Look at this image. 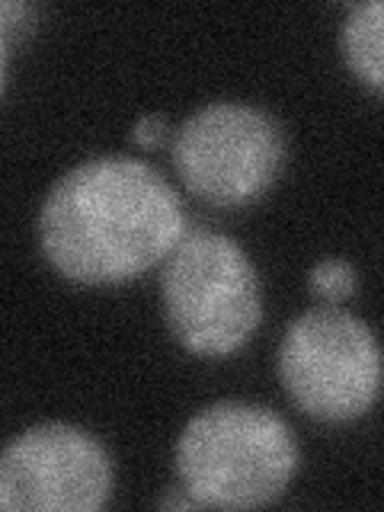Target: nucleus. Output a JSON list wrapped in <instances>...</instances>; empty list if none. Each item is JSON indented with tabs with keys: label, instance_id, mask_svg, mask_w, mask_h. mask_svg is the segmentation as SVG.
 I'll return each instance as SVG.
<instances>
[{
	"label": "nucleus",
	"instance_id": "nucleus-1",
	"mask_svg": "<svg viewBox=\"0 0 384 512\" xmlns=\"http://www.w3.org/2000/svg\"><path fill=\"white\" fill-rule=\"evenodd\" d=\"M186 212L176 189L138 157H93L52 186L39 212V244L61 276L119 285L180 244Z\"/></svg>",
	"mask_w": 384,
	"mask_h": 512
},
{
	"label": "nucleus",
	"instance_id": "nucleus-2",
	"mask_svg": "<svg viewBox=\"0 0 384 512\" xmlns=\"http://www.w3.org/2000/svg\"><path fill=\"white\" fill-rule=\"evenodd\" d=\"M173 468L196 506L256 509L295 477L298 445L276 410L221 400L186 423Z\"/></svg>",
	"mask_w": 384,
	"mask_h": 512
},
{
	"label": "nucleus",
	"instance_id": "nucleus-3",
	"mask_svg": "<svg viewBox=\"0 0 384 512\" xmlns=\"http://www.w3.org/2000/svg\"><path fill=\"white\" fill-rule=\"evenodd\" d=\"M160 292L170 333L196 356H231L263 324L260 276L228 234H183L167 253Z\"/></svg>",
	"mask_w": 384,
	"mask_h": 512
},
{
	"label": "nucleus",
	"instance_id": "nucleus-4",
	"mask_svg": "<svg viewBox=\"0 0 384 512\" xmlns=\"http://www.w3.org/2000/svg\"><path fill=\"white\" fill-rule=\"evenodd\" d=\"M279 378L314 420H356L381 388V349L372 327L340 308L295 317L279 346Z\"/></svg>",
	"mask_w": 384,
	"mask_h": 512
},
{
	"label": "nucleus",
	"instance_id": "nucleus-5",
	"mask_svg": "<svg viewBox=\"0 0 384 512\" xmlns=\"http://www.w3.org/2000/svg\"><path fill=\"white\" fill-rule=\"evenodd\" d=\"M285 164V132L266 109L208 103L176 128L173 167L208 205L234 208L260 199Z\"/></svg>",
	"mask_w": 384,
	"mask_h": 512
},
{
	"label": "nucleus",
	"instance_id": "nucleus-6",
	"mask_svg": "<svg viewBox=\"0 0 384 512\" xmlns=\"http://www.w3.org/2000/svg\"><path fill=\"white\" fill-rule=\"evenodd\" d=\"M109 493V452L71 423L32 426L0 448V512H93Z\"/></svg>",
	"mask_w": 384,
	"mask_h": 512
},
{
	"label": "nucleus",
	"instance_id": "nucleus-7",
	"mask_svg": "<svg viewBox=\"0 0 384 512\" xmlns=\"http://www.w3.org/2000/svg\"><path fill=\"white\" fill-rule=\"evenodd\" d=\"M381 26H384V4L381 0H365L356 4L346 16L343 26V52L352 74H359L368 87L381 93L384 87V52H381Z\"/></svg>",
	"mask_w": 384,
	"mask_h": 512
},
{
	"label": "nucleus",
	"instance_id": "nucleus-8",
	"mask_svg": "<svg viewBox=\"0 0 384 512\" xmlns=\"http://www.w3.org/2000/svg\"><path fill=\"white\" fill-rule=\"evenodd\" d=\"M311 288L320 298L336 304L356 292V269H352L346 260H333V256L330 260H320L311 269Z\"/></svg>",
	"mask_w": 384,
	"mask_h": 512
},
{
	"label": "nucleus",
	"instance_id": "nucleus-9",
	"mask_svg": "<svg viewBox=\"0 0 384 512\" xmlns=\"http://www.w3.org/2000/svg\"><path fill=\"white\" fill-rule=\"evenodd\" d=\"M167 132H170V125L164 116H141L132 128V138L141 148H157V144L167 138Z\"/></svg>",
	"mask_w": 384,
	"mask_h": 512
},
{
	"label": "nucleus",
	"instance_id": "nucleus-10",
	"mask_svg": "<svg viewBox=\"0 0 384 512\" xmlns=\"http://www.w3.org/2000/svg\"><path fill=\"white\" fill-rule=\"evenodd\" d=\"M4 74H7V32L0 26V87H4Z\"/></svg>",
	"mask_w": 384,
	"mask_h": 512
},
{
	"label": "nucleus",
	"instance_id": "nucleus-11",
	"mask_svg": "<svg viewBox=\"0 0 384 512\" xmlns=\"http://www.w3.org/2000/svg\"><path fill=\"white\" fill-rule=\"evenodd\" d=\"M160 506H164V509H170V506L192 509V506H196V503H192V500H183V496H167V500H160Z\"/></svg>",
	"mask_w": 384,
	"mask_h": 512
}]
</instances>
